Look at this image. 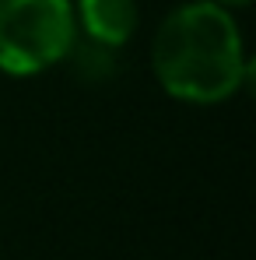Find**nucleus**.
Here are the masks:
<instances>
[{"instance_id":"39448f33","label":"nucleus","mask_w":256,"mask_h":260,"mask_svg":"<svg viewBox=\"0 0 256 260\" xmlns=\"http://www.w3.org/2000/svg\"><path fill=\"white\" fill-rule=\"evenodd\" d=\"M214 4H221V7H228V11H239V7H249L253 0H214Z\"/></svg>"},{"instance_id":"f03ea898","label":"nucleus","mask_w":256,"mask_h":260,"mask_svg":"<svg viewBox=\"0 0 256 260\" xmlns=\"http://www.w3.org/2000/svg\"><path fill=\"white\" fill-rule=\"evenodd\" d=\"M78 39L70 0H0V71L35 78L67 60Z\"/></svg>"},{"instance_id":"20e7f679","label":"nucleus","mask_w":256,"mask_h":260,"mask_svg":"<svg viewBox=\"0 0 256 260\" xmlns=\"http://www.w3.org/2000/svg\"><path fill=\"white\" fill-rule=\"evenodd\" d=\"M116 53L120 49H113V46L91 43V39H74L67 60H70V67H74V74L81 81L95 85V81H105V78L116 74Z\"/></svg>"},{"instance_id":"f257e3e1","label":"nucleus","mask_w":256,"mask_h":260,"mask_svg":"<svg viewBox=\"0 0 256 260\" xmlns=\"http://www.w3.org/2000/svg\"><path fill=\"white\" fill-rule=\"evenodd\" d=\"M151 67L162 91L190 106H217L253 78L235 14L214 0H186L162 18Z\"/></svg>"},{"instance_id":"7ed1b4c3","label":"nucleus","mask_w":256,"mask_h":260,"mask_svg":"<svg viewBox=\"0 0 256 260\" xmlns=\"http://www.w3.org/2000/svg\"><path fill=\"white\" fill-rule=\"evenodd\" d=\"M74 21L78 36L123 49L140 25V11L137 0H74Z\"/></svg>"}]
</instances>
